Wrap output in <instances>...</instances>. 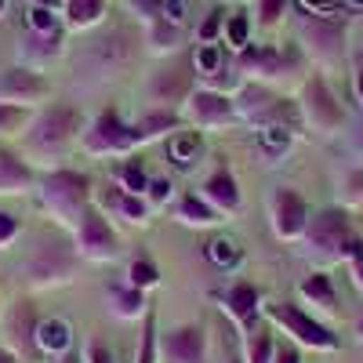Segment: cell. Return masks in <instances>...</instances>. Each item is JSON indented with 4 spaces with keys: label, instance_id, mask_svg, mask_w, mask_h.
I'll list each match as a JSON object with an SVG mask.
<instances>
[{
    "label": "cell",
    "instance_id": "cell-59",
    "mask_svg": "<svg viewBox=\"0 0 363 363\" xmlns=\"http://www.w3.org/2000/svg\"><path fill=\"white\" fill-rule=\"evenodd\" d=\"M233 363H244V359H233Z\"/></svg>",
    "mask_w": 363,
    "mask_h": 363
},
{
    "label": "cell",
    "instance_id": "cell-38",
    "mask_svg": "<svg viewBox=\"0 0 363 363\" xmlns=\"http://www.w3.org/2000/svg\"><path fill=\"white\" fill-rule=\"evenodd\" d=\"M222 44L233 51V55H240L244 48H251V18L247 15H229L225 18V29H222Z\"/></svg>",
    "mask_w": 363,
    "mask_h": 363
},
{
    "label": "cell",
    "instance_id": "cell-54",
    "mask_svg": "<svg viewBox=\"0 0 363 363\" xmlns=\"http://www.w3.org/2000/svg\"><path fill=\"white\" fill-rule=\"evenodd\" d=\"M356 335H359V345H363V313H359V320H356Z\"/></svg>",
    "mask_w": 363,
    "mask_h": 363
},
{
    "label": "cell",
    "instance_id": "cell-58",
    "mask_svg": "<svg viewBox=\"0 0 363 363\" xmlns=\"http://www.w3.org/2000/svg\"><path fill=\"white\" fill-rule=\"evenodd\" d=\"M359 11H363V0H359Z\"/></svg>",
    "mask_w": 363,
    "mask_h": 363
},
{
    "label": "cell",
    "instance_id": "cell-21",
    "mask_svg": "<svg viewBox=\"0 0 363 363\" xmlns=\"http://www.w3.org/2000/svg\"><path fill=\"white\" fill-rule=\"evenodd\" d=\"M298 298H301V306L313 309V316H335L338 313V287L327 277V269L309 272V277L298 284Z\"/></svg>",
    "mask_w": 363,
    "mask_h": 363
},
{
    "label": "cell",
    "instance_id": "cell-28",
    "mask_svg": "<svg viewBox=\"0 0 363 363\" xmlns=\"http://www.w3.org/2000/svg\"><path fill=\"white\" fill-rule=\"evenodd\" d=\"M174 218L182 222V225H189V229H211V225H218V222H225L215 207H211L200 193H186V196H178V203H174Z\"/></svg>",
    "mask_w": 363,
    "mask_h": 363
},
{
    "label": "cell",
    "instance_id": "cell-18",
    "mask_svg": "<svg viewBox=\"0 0 363 363\" xmlns=\"http://www.w3.org/2000/svg\"><path fill=\"white\" fill-rule=\"evenodd\" d=\"M189 95H193V77L182 69H160L145 84V99L157 109H182Z\"/></svg>",
    "mask_w": 363,
    "mask_h": 363
},
{
    "label": "cell",
    "instance_id": "cell-12",
    "mask_svg": "<svg viewBox=\"0 0 363 363\" xmlns=\"http://www.w3.org/2000/svg\"><path fill=\"white\" fill-rule=\"evenodd\" d=\"M233 62H236V69H240V77H244V80L262 84V80L284 77L298 62V51H284V48H272V44H251V48L240 51Z\"/></svg>",
    "mask_w": 363,
    "mask_h": 363
},
{
    "label": "cell",
    "instance_id": "cell-34",
    "mask_svg": "<svg viewBox=\"0 0 363 363\" xmlns=\"http://www.w3.org/2000/svg\"><path fill=\"white\" fill-rule=\"evenodd\" d=\"M160 280H164V272H160V265L149 258V255H138V258H131L128 262V272H124V284H131V287H138V291H157L160 287Z\"/></svg>",
    "mask_w": 363,
    "mask_h": 363
},
{
    "label": "cell",
    "instance_id": "cell-10",
    "mask_svg": "<svg viewBox=\"0 0 363 363\" xmlns=\"http://www.w3.org/2000/svg\"><path fill=\"white\" fill-rule=\"evenodd\" d=\"M215 301H218V309L236 323L240 335H251L255 327H262V316H265V294H262L258 284H251V280H236V284H229L225 291H218Z\"/></svg>",
    "mask_w": 363,
    "mask_h": 363
},
{
    "label": "cell",
    "instance_id": "cell-3",
    "mask_svg": "<svg viewBox=\"0 0 363 363\" xmlns=\"http://www.w3.org/2000/svg\"><path fill=\"white\" fill-rule=\"evenodd\" d=\"M306 247L309 258H316L320 265H338V262L349 265L352 258L363 255V233L352 225V215L345 207H323L309 222Z\"/></svg>",
    "mask_w": 363,
    "mask_h": 363
},
{
    "label": "cell",
    "instance_id": "cell-13",
    "mask_svg": "<svg viewBox=\"0 0 363 363\" xmlns=\"http://www.w3.org/2000/svg\"><path fill=\"white\" fill-rule=\"evenodd\" d=\"M95 207L109 222H124V225H149L153 222V207L145 203V196L124 193L116 182H106L102 189H95Z\"/></svg>",
    "mask_w": 363,
    "mask_h": 363
},
{
    "label": "cell",
    "instance_id": "cell-55",
    "mask_svg": "<svg viewBox=\"0 0 363 363\" xmlns=\"http://www.w3.org/2000/svg\"><path fill=\"white\" fill-rule=\"evenodd\" d=\"M356 145H359V153H363V131H359V135H356Z\"/></svg>",
    "mask_w": 363,
    "mask_h": 363
},
{
    "label": "cell",
    "instance_id": "cell-7",
    "mask_svg": "<svg viewBox=\"0 0 363 363\" xmlns=\"http://www.w3.org/2000/svg\"><path fill=\"white\" fill-rule=\"evenodd\" d=\"M298 113H301V124L316 135H338L345 128V109L338 102V95L330 91V84L313 73L306 84H301V95H298Z\"/></svg>",
    "mask_w": 363,
    "mask_h": 363
},
{
    "label": "cell",
    "instance_id": "cell-27",
    "mask_svg": "<svg viewBox=\"0 0 363 363\" xmlns=\"http://www.w3.org/2000/svg\"><path fill=\"white\" fill-rule=\"evenodd\" d=\"M294 135L298 131L287 124H262V128H255V149L262 153V160L277 164L294 149Z\"/></svg>",
    "mask_w": 363,
    "mask_h": 363
},
{
    "label": "cell",
    "instance_id": "cell-26",
    "mask_svg": "<svg viewBox=\"0 0 363 363\" xmlns=\"http://www.w3.org/2000/svg\"><path fill=\"white\" fill-rule=\"evenodd\" d=\"M106 306L116 320L124 323H135V320H145L149 316V301H145V291L131 287V284H109L106 287Z\"/></svg>",
    "mask_w": 363,
    "mask_h": 363
},
{
    "label": "cell",
    "instance_id": "cell-15",
    "mask_svg": "<svg viewBox=\"0 0 363 363\" xmlns=\"http://www.w3.org/2000/svg\"><path fill=\"white\" fill-rule=\"evenodd\" d=\"M51 95V84L40 77V69H29V66H11L0 77V102H11V106H29L33 109L37 102H44Z\"/></svg>",
    "mask_w": 363,
    "mask_h": 363
},
{
    "label": "cell",
    "instance_id": "cell-16",
    "mask_svg": "<svg viewBox=\"0 0 363 363\" xmlns=\"http://www.w3.org/2000/svg\"><path fill=\"white\" fill-rule=\"evenodd\" d=\"M200 196L218 211V215L229 222L236 218L240 211H244V193H240V182L229 167H218V171H211L203 178V186H200Z\"/></svg>",
    "mask_w": 363,
    "mask_h": 363
},
{
    "label": "cell",
    "instance_id": "cell-2",
    "mask_svg": "<svg viewBox=\"0 0 363 363\" xmlns=\"http://www.w3.org/2000/svg\"><path fill=\"white\" fill-rule=\"evenodd\" d=\"M84 113L77 106H51L44 113L33 116V124L26 131V160H48V164H58L69 145L80 142L84 135Z\"/></svg>",
    "mask_w": 363,
    "mask_h": 363
},
{
    "label": "cell",
    "instance_id": "cell-47",
    "mask_svg": "<svg viewBox=\"0 0 363 363\" xmlns=\"http://www.w3.org/2000/svg\"><path fill=\"white\" fill-rule=\"evenodd\" d=\"M164 18L182 26V18H186V8H182V0H164Z\"/></svg>",
    "mask_w": 363,
    "mask_h": 363
},
{
    "label": "cell",
    "instance_id": "cell-39",
    "mask_svg": "<svg viewBox=\"0 0 363 363\" xmlns=\"http://www.w3.org/2000/svg\"><path fill=\"white\" fill-rule=\"evenodd\" d=\"M342 207L349 211V215L363 207V164L352 167V171L342 178Z\"/></svg>",
    "mask_w": 363,
    "mask_h": 363
},
{
    "label": "cell",
    "instance_id": "cell-14",
    "mask_svg": "<svg viewBox=\"0 0 363 363\" xmlns=\"http://www.w3.org/2000/svg\"><path fill=\"white\" fill-rule=\"evenodd\" d=\"M160 363H207V335L200 323H178L160 335Z\"/></svg>",
    "mask_w": 363,
    "mask_h": 363
},
{
    "label": "cell",
    "instance_id": "cell-40",
    "mask_svg": "<svg viewBox=\"0 0 363 363\" xmlns=\"http://www.w3.org/2000/svg\"><path fill=\"white\" fill-rule=\"evenodd\" d=\"M26 22H29V33H58L62 29V22H58V11H51V8H29V15H26Z\"/></svg>",
    "mask_w": 363,
    "mask_h": 363
},
{
    "label": "cell",
    "instance_id": "cell-46",
    "mask_svg": "<svg viewBox=\"0 0 363 363\" xmlns=\"http://www.w3.org/2000/svg\"><path fill=\"white\" fill-rule=\"evenodd\" d=\"M272 363H306L301 359V349L294 342H280L277 345V356H272Z\"/></svg>",
    "mask_w": 363,
    "mask_h": 363
},
{
    "label": "cell",
    "instance_id": "cell-19",
    "mask_svg": "<svg viewBox=\"0 0 363 363\" xmlns=\"http://www.w3.org/2000/svg\"><path fill=\"white\" fill-rule=\"evenodd\" d=\"M33 349L44 356V359H55V356H66L77 349V330L69 320L62 316H40L37 327H33Z\"/></svg>",
    "mask_w": 363,
    "mask_h": 363
},
{
    "label": "cell",
    "instance_id": "cell-4",
    "mask_svg": "<svg viewBox=\"0 0 363 363\" xmlns=\"http://www.w3.org/2000/svg\"><path fill=\"white\" fill-rule=\"evenodd\" d=\"M22 284L29 291H55V287H66L77 280L80 272V255L73 244L66 240H40V244L26 255L22 262Z\"/></svg>",
    "mask_w": 363,
    "mask_h": 363
},
{
    "label": "cell",
    "instance_id": "cell-32",
    "mask_svg": "<svg viewBox=\"0 0 363 363\" xmlns=\"http://www.w3.org/2000/svg\"><path fill=\"white\" fill-rule=\"evenodd\" d=\"M106 4L109 0H66V26L73 29H95L106 18Z\"/></svg>",
    "mask_w": 363,
    "mask_h": 363
},
{
    "label": "cell",
    "instance_id": "cell-50",
    "mask_svg": "<svg viewBox=\"0 0 363 363\" xmlns=\"http://www.w3.org/2000/svg\"><path fill=\"white\" fill-rule=\"evenodd\" d=\"M0 363H22L18 349H15V345H4V342H0Z\"/></svg>",
    "mask_w": 363,
    "mask_h": 363
},
{
    "label": "cell",
    "instance_id": "cell-42",
    "mask_svg": "<svg viewBox=\"0 0 363 363\" xmlns=\"http://www.w3.org/2000/svg\"><path fill=\"white\" fill-rule=\"evenodd\" d=\"M225 11H211L207 18H203V26L196 29V40L200 44H222V29H225Z\"/></svg>",
    "mask_w": 363,
    "mask_h": 363
},
{
    "label": "cell",
    "instance_id": "cell-43",
    "mask_svg": "<svg viewBox=\"0 0 363 363\" xmlns=\"http://www.w3.org/2000/svg\"><path fill=\"white\" fill-rule=\"evenodd\" d=\"M18 236H22V222L11 215V211H0V251H8Z\"/></svg>",
    "mask_w": 363,
    "mask_h": 363
},
{
    "label": "cell",
    "instance_id": "cell-23",
    "mask_svg": "<svg viewBox=\"0 0 363 363\" xmlns=\"http://www.w3.org/2000/svg\"><path fill=\"white\" fill-rule=\"evenodd\" d=\"M164 153H167V164L174 171H193L203 157V131L196 128H182L174 135L164 138Z\"/></svg>",
    "mask_w": 363,
    "mask_h": 363
},
{
    "label": "cell",
    "instance_id": "cell-20",
    "mask_svg": "<svg viewBox=\"0 0 363 363\" xmlns=\"http://www.w3.org/2000/svg\"><path fill=\"white\" fill-rule=\"evenodd\" d=\"M135 44H138L135 33H128V29H113L109 37L95 40V48H91V62H95L102 73H116V69H124L131 62Z\"/></svg>",
    "mask_w": 363,
    "mask_h": 363
},
{
    "label": "cell",
    "instance_id": "cell-57",
    "mask_svg": "<svg viewBox=\"0 0 363 363\" xmlns=\"http://www.w3.org/2000/svg\"><path fill=\"white\" fill-rule=\"evenodd\" d=\"M0 313H4V301H0Z\"/></svg>",
    "mask_w": 363,
    "mask_h": 363
},
{
    "label": "cell",
    "instance_id": "cell-6",
    "mask_svg": "<svg viewBox=\"0 0 363 363\" xmlns=\"http://www.w3.org/2000/svg\"><path fill=\"white\" fill-rule=\"evenodd\" d=\"M80 149H84L87 157H102V160H109V157H131L135 149H138L131 120L120 116V109H102L84 128Z\"/></svg>",
    "mask_w": 363,
    "mask_h": 363
},
{
    "label": "cell",
    "instance_id": "cell-33",
    "mask_svg": "<svg viewBox=\"0 0 363 363\" xmlns=\"http://www.w3.org/2000/svg\"><path fill=\"white\" fill-rule=\"evenodd\" d=\"M277 335H272V327H255L251 335H244V363H272L277 356Z\"/></svg>",
    "mask_w": 363,
    "mask_h": 363
},
{
    "label": "cell",
    "instance_id": "cell-11",
    "mask_svg": "<svg viewBox=\"0 0 363 363\" xmlns=\"http://www.w3.org/2000/svg\"><path fill=\"white\" fill-rule=\"evenodd\" d=\"M178 113L186 120V128H196V131H222L236 120L233 95H218V91H207V87H193V95Z\"/></svg>",
    "mask_w": 363,
    "mask_h": 363
},
{
    "label": "cell",
    "instance_id": "cell-24",
    "mask_svg": "<svg viewBox=\"0 0 363 363\" xmlns=\"http://www.w3.org/2000/svg\"><path fill=\"white\" fill-rule=\"evenodd\" d=\"M131 128H135V142L149 145V142H160V138L182 131V128H186V120H182L178 109H149L138 120H131Z\"/></svg>",
    "mask_w": 363,
    "mask_h": 363
},
{
    "label": "cell",
    "instance_id": "cell-56",
    "mask_svg": "<svg viewBox=\"0 0 363 363\" xmlns=\"http://www.w3.org/2000/svg\"><path fill=\"white\" fill-rule=\"evenodd\" d=\"M4 8H8V0H0V11H4Z\"/></svg>",
    "mask_w": 363,
    "mask_h": 363
},
{
    "label": "cell",
    "instance_id": "cell-35",
    "mask_svg": "<svg viewBox=\"0 0 363 363\" xmlns=\"http://www.w3.org/2000/svg\"><path fill=\"white\" fill-rule=\"evenodd\" d=\"M145 44L153 48L157 55H171L182 48V26L167 22V18H157V22H149L145 26Z\"/></svg>",
    "mask_w": 363,
    "mask_h": 363
},
{
    "label": "cell",
    "instance_id": "cell-17",
    "mask_svg": "<svg viewBox=\"0 0 363 363\" xmlns=\"http://www.w3.org/2000/svg\"><path fill=\"white\" fill-rule=\"evenodd\" d=\"M301 40H306V48L320 58L323 66H338L342 62V22H327V18H309L301 22Z\"/></svg>",
    "mask_w": 363,
    "mask_h": 363
},
{
    "label": "cell",
    "instance_id": "cell-31",
    "mask_svg": "<svg viewBox=\"0 0 363 363\" xmlns=\"http://www.w3.org/2000/svg\"><path fill=\"white\" fill-rule=\"evenodd\" d=\"M229 62L233 58L225 55V44H196V51H193V69H196L200 84L211 80V77H218Z\"/></svg>",
    "mask_w": 363,
    "mask_h": 363
},
{
    "label": "cell",
    "instance_id": "cell-49",
    "mask_svg": "<svg viewBox=\"0 0 363 363\" xmlns=\"http://www.w3.org/2000/svg\"><path fill=\"white\" fill-rule=\"evenodd\" d=\"M352 91H356V102H359V109H363V62H359L356 73H352Z\"/></svg>",
    "mask_w": 363,
    "mask_h": 363
},
{
    "label": "cell",
    "instance_id": "cell-5",
    "mask_svg": "<svg viewBox=\"0 0 363 363\" xmlns=\"http://www.w3.org/2000/svg\"><path fill=\"white\" fill-rule=\"evenodd\" d=\"M265 320L272 327H280L287 335V342H294L298 349H313V352H338L342 349V338L335 335V327H327L320 316L294 306V301H269Z\"/></svg>",
    "mask_w": 363,
    "mask_h": 363
},
{
    "label": "cell",
    "instance_id": "cell-51",
    "mask_svg": "<svg viewBox=\"0 0 363 363\" xmlns=\"http://www.w3.org/2000/svg\"><path fill=\"white\" fill-rule=\"evenodd\" d=\"M48 363H84V356L73 349V352H66V356H55V359H48Z\"/></svg>",
    "mask_w": 363,
    "mask_h": 363
},
{
    "label": "cell",
    "instance_id": "cell-41",
    "mask_svg": "<svg viewBox=\"0 0 363 363\" xmlns=\"http://www.w3.org/2000/svg\"><path fill=\"white\" fill-rule=\"evenodd\" d=\"M174 196V182L171 178H153L149 182V189H145V203L153 207V211H164Z\"/></svg>",
    "mask_w": 363,
    "mask_h": 363
},
{
    "label": "cell",
    "instance_id": "cell-44",
    "mask_svg": "<svg viewBox=\"0 0 363 363\" xmlns=\"http://www.w3.org/2000/svg\"><path fill=\"white\" fill-rule=\"evenodd\" d=\"M287 11V0H258V22L262 26H277Z\"/></svg>",
    "mask_w": 363,
    "mask_h": 363
},
{
    "label": "cell",
    "instance_id": "cell-36",
    "mask_svg": "<svg viewBox=\"0 0 363 363\" xmlns=\"http://www.w3.org/2000/svg\"><path fill=\"white\" fill-rule=\"evenodd\" d=\"M33 109L29 106H11V102H0V138H18L29 131L33 124Z\"/></svg>",
    "mask_w": 363,
    "mask_h": 363
},
{
    "label": "cell",
    "instance_id": "cell-53",
    "mask_svg": "<svg viewBox=\"0 0 363 363\" xmlns=\"http://www.w3.org/2000/svg\"><path fill=\"white\" fill-rule=\"evenodd\" d=\"M352 225L363 233V207H359V211H352Z\"/></svg>",
    "mask_w": 363,
    "mask_h": 363
},
{
    "label": "cell",
    "instance_id": "cell-37",
    "mask_svg": "<svg viewBox=\"0 0 363 363\" xmlns=\"http://www.w3.org/2000/svg\"><path fill=\"white\" fill-rule=\"evenodd\" d=\"M135 363H160V330H157V316H153V309H149V316L142 320V335H138Z\"/></svg>",
    "mask_w": 363,
    "mask_h": 363
},
{
    "label": "cell",
    "instance_id": "cell-45",
    "mask_svg": "<svg viewBox=\"0 0 363 363\" xmlns=\"http://www.w3.org/2000/svg\"><path fill=\"white\" fill-rule=\"evenodd\" d=\"M131 8L138 11V18L149 26V22H157L164 18V0H131Z\"/></svg>",
    "mask_w": 363,
    "mask_h": 363
},
{
    "label": "cell",
    "instance_id": "cell-48",
    "mask_svg": "<svg viewBox=\"0 0 363 363\" xmlns=\"http://www.w3.org/2000/svg\"><path fill=\"white\" fill-rule=\"evenodd\" d=\"M349 277H352V287H356V291L363 294V255L349 262Z\"/></svg>",
    "mask_w": 363,
    "mask_h": 363
},
{
    "label": "cell",
    "instance_id": "cell-1",
    "mask_svg": "<svg viewBox=\"0 0 363 363\" xmlns=\"http://www.w3.org/2000/svg\"><path fill=\"white\" fill-rule=\"evenodd\" d=\"M37 200L44 207V215L58 225L73 233V225L84 218V211L95 203V182L87 171H73V167H51L40 182H37Z\"/></svg>",
    "mask_w": 363,
    "mask_h": 363
},
{
    "label": "cell",
    "instance_id": "cell-52",
    "mask_svg": "<svg viewBox=\"0 0 363 363\" xmlns=\"http://www.w3.org/2000/svg\"><path fill=\"white\" fill-rule=\"evenodd\" d=\"M37 8H51V11H62L66 8V0H33Z\"/></svg>",
    "mask_w": 363,
    "mask_h": 363
},
{
    "label": "cell",
    "instance_id": "cell-8",
    "mask_svg": "<svg viewBox=\"0 0 363 363\" xmlns=\"http://www.w3.org/2000/svg\"><path fill=\"white\" fill-rule=\"evenodd\" d=\"M69 236H73V247H77L80 262H95V265H102V262H113V258L120 255V236H116L113 222L102 215L95 203L84 211V218L73 225Z\"/></svg>",
    "mask_w": 363,
    "mask_h": 363
},
{
    "label": "cell",
    "instance_id": "cell-29",
    "mask_svg": "<svg viewBox=\"0 0 363 363\" xmlns=\"http://www.w3.org/2000/svg\"><path fill=\"white\" fill-rule=\"evenodd\" d=\"M109 182H116L124 193H135V196H145V189H149V182H153V174L145 171V160H138L135 153L131 157H124L120 164H113V171H109Z\"/></svg>",
    "mask_w": 363,
    "mask_h": 363
},
{
    "label": "cell",
    "instance_id": "cell-30",
    "mask_svg": "<svg viewBox=\"0 0 363 363\" xmlns=\"http://www.w3.org/2000/svg\"><path fill=\"white\" fill-rule=\"evenodd\" d=\"M203 255H207V262L215 265L218 272H233L240 262H244V247H240L233 236H225V233L211 236L207 244H203Z\"/></svg>",
    "mask_w": 363,
    "mask_h": 363
},
{
    "label": "cell",
    "instance_id": "cell-22",
    "mask_svg": "<svg viewBox=\"0 0 363 363\" xmlns=\"http://www.w3.org/2000/svg\"><path fill=\"white\" fill-rule=\"evenodd\" d=\"M37 182L40 178H37L33 164L0 145V196H22L29 189H37Z\"/></svg>",
    "mask_w": 363,
    "mask_h": 363
},
{
    "label": "cell",
    "instance_id": "cell-25",
    "mask_svg": "<svg viewBox=\"0 0 363 363\" xmlns=\"http://www.w3.org/2000/svg\"><path fill=\"white\" fill-rule=\"evenodd\" d=\"M62 29L58 33H26L18 40V66H29V69H40L48 66L51 58L62 55Z\"/></svg>",
    "mask_w": 363,
    "mask_h": 363
},
{
    "label": "cell",
    "instance_id": "cell-9",
    "mask_svg": "<svg viewBox=\"0 0 363 363\" xmlns=\"http://www.w3.org/2000/svg\"><path fill=\"white\" fill-rule=\"evenodd\" d=\"M309 222H313V207L298 189H291V186L272 189V196H269V225H272V233H277V240L298 244V240H306Z\"/></svg>",
    "mask_w": 363,
    "mask_h": 363
}]
</instances>
